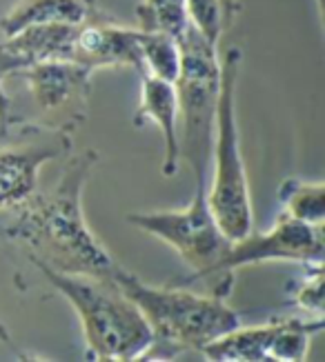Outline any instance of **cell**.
Returning <instances> with one entry per match:
<instances>
[{
    "instance_id": "1",
    "label": "cell",
    "mask_w": 325,
    "mask_h": 362,
    "mask_svg": "<svg viewBox=\"0 0 325 362\" xmlns=\"http://www.w3.org/2000/svg\"><path fill=\"white\" fill-rule=\"evenodd\" d=\"M96 165L98 151H72L47 192L36 189L18 207L5 211L0 233L25 247L36 267L67 276L114 280L120 264L89 229L83 211L85 187Z\"/></svg>"
},
{
    "instance_id": "2",
    "label": "cell",
    "mask_w": 325,
    "mask_h": 362,
    "mask_svg": "<svg viewBox=\"0 0 325 362\" xmlns=\"http://www.w3.org/2000/svg\"><path fill=\"white\" fill-rule=\"evenodd\" d=\"M114 282L141 309L154 334L152 347L143 358L154 351H161L154 356L156 360L178 358L190 351L200 356L205 344L243 325L241 313L232 309L223 296L198 293L176 282L154 287L122 267H118Z\"/></svg>"
},
{
    "instance_id": "3",
    "label": "cell",
    "mask_w": 325,
    "mask_h": 362,
    "mask_svg": "<svg viewBox=\"0 0 325 362\" xmlns=\"http://www.w3.org/2000/svg\"><path fill=\"white\" fill-rule=\"evenodd\" d=\"M45 280L76 311L85 336L87 360L132 362L143 360L154 342V334L130 298L114 280L67 276L36 267Z\"/></svg>"
},
{
    "instance_id": "4",
    "label": "cell",
    "mask_w": 325,
    "mask_h": 362,
    "mask_svg": "<svg viewBox=\"0 0 325 362\" xmlns=\"http://www.w3.org/2000/svg\"><path fill=\"white\" fill-rule=\"evenodd\" d=\"M243 52L232 47L221 62V89L216 105L214 127V174L207 189V204L223 233L239 240L254 229L250 185L241 153L239 122H236V85L241 74Z\"/></svg>"
},
{
    "instance_id": "5",
    "label": "cell",
    "mask_w": 325,
    "mask_h": 362,
    "mask_svg": "<svg viewBox=\"0 0 325 362\" xmlns=\"http://www.w3.org/2000/svg\"><path fill=\"white\" fill-rule=\"evenodd\" d=\"M176 42L181 49V71L174 81L178 114L183 116L181 160L194 171L196 187H207L221 89L219 47L210 45L192 23Z\"/></svg>"
},
{
    "instance_id": "6",
    "label": "cell",
    "mask_w": 325,
    "mask_h": 362,
    "mask_svg": "<svg viewBox=\"0 0 325 362\" xmlns=\"http://www.w3.org/2000/svg\"><path fill=\"white\" fill-rule=\"evenodd\" d=\"M127 223L163 240L192 267V274L176 285L203 282L210 293L227 298L232 291L219 278L221 262L232 247L207 204V187H194L190 204L181 211L127 214Z\"/></svg>"
},
{
    "instance_id": "7",
    "label": "cell",
    "mask_w": 325,
    "mask_h": 362,
    "mask_svg": "<svg viewBox=\"0 0 325 362\" xmlns=\"http://www.w3.org/2000/svg\"><path fill=\"white\" fill-rule=\"evenodd\" d=\"M72 151V132L9 118L0 127V211L25 202L38 189L40 169L56 158H67Z\"/></svg>"
},
{
    "instance_id": "8",
    "label": "cell",
    "mask_w": 325,
    "mask_h": 362,
    "mask_svg": "<svg viewBox=\"0 0 325 362\" xmlns=\"http://www.w3.org/2000/svg\"><path fill=\"white\" fill-rule=\"evenodd\" d=\"M91 76L94 71L72 60H47L11 74L25 83L29 98L34 103V120L52 129H65L76 134L85 122L91 103Z\"/></svg>"
},
{
    "instance_id": "9",
    "label": "cell",
    "mask_w": 325,
    "mask_h": 362,
    "mask_svg": "<svg viewBox=\"0 0 325 362\" xmlns=\"http://www.w3.org/2000/svg\"><path fill=\"white\" fill-rule=\"evenodd\" d=\"M325 231L323 225H307L281 214L270 231H247L243 238L232 240L227 256L221 262L219 278L223 287L234 289V276L243 267L263 262H299L305 267L323 264Z\"/></svg>"
},
{
    "instance_id": "10",
    "label": "cell",
    "mask_w": 325,
    "mask_h": 362,
    "mask_svg": "<svg viewBox=\"0 0 325 362\" xmlns=\"http://www.w3.org/2000/svg\"><path fill=\"white\" fill-rule=\"evenodd\" d=\"M132 124L143 129L145 124H154L163 134L165 156L161 165V174L165 178L176 176L181 165V136H178V100L174 83L161 81L143 74L141 76V103L134 114Z\"/></svg>"
},
{
    "instance_id": "11",
    "label": "cell",
    "mask_w": 325,
    "mask_h": 362,
    "mask_svg": "<svg viewBox=\"0 0 325 362\" xmlns=\"http://www.w3.org/2000/svg\"><path fill=\"white\" fill-rule=\"evenodd\" d=\"M101 13L96 0H18L0 18V31L11 36L36 25H81Z\"/></svg>"
},
{
    "instance_id": "12",
    "label": "cell",
    "mask_w": 325,
    "mask_h": 362,
    "mask_svg": "<svg viewBox=\"0 0 325 362\" xmlns=\"http://www.w3.org/2000/svg\"><path fill=\"white\" fill-rule=\"evenodd\" d=\"M283 214L307 225L325 223V185L321 180L309 182L301 178H285L278 187Z\"/></svg>"
},
{
    "instance_id": "13",
    "label": "cell",
    "mask_w": 325,
    "mask_h": 362,
    "mask_svg": "<svg viewBox=\"0 0 325 362\" xmlns=\"http://www.w3.org/2000/svg\"><path fill=\"white\" fill-rule=\"evenodd\" d=\"M185 7L194 29L214 47L241 13L239 0H185Z\"/></svg>"
},
{
    "instance_id": "14",
    "label": "cell",
    "mask_w": 325,
    "mask_h": 362,
    "mask_svg": "<svg viewBox=\"0 0 325 362\" xmlns=\"http://www.w3.org/2000/svg\"><path fill=\"white\" fill-rule=\"evenodd\" d=\"M138 29L149 34H165L178 40L190 27L185 0H141L136 5Z\"/></svg>"
},
{
    "instance_id": "15",
    "label": "cell",
    "mask_w": 325,
    "mask_h": 362,
    "mask_svg": "<svg viewBox=\"0 0 325 362\" xmlns=\"http://www.w3.org/2000/svg\"><path fill=\"white\" fill-rule=\"evenodd\" d=\"M141 56H143V74L161 78V81L167 83H174L178 78L181 49L174 38H169L165 34L141 31Z\"/></svg>"
},
{
    "instance_id": "16",
    "label": "cell",
    "mask_w": 325,
    "mask_h": 362,
    "mask_svg": "<svg viewBox=\"0 0 325 362\" xmlns=\"http://www.w3.org/2000/svg\"><path fill=\"white\" fill-rule=\"evenodd\" d=\"M292 303L309 316L323 318V264L307 267V276L292 289Z\"/></svg>"
},
{
    "instance_id": "17",
    "label": "cell",
    "mask_w": 325,
    "mask_h": 362,
    "mask_svg": "<svg viewBox=\"0 0 325 362\" xmlns=\"http://www.w3.org/2000/svg\"><path fill=\"white\" fill-rule=\"evenodd\" d=\"M9 112H11V100L7 96L5 87H0V127L9 122Z\"/></svg>"
},
{
    "instance_id": "18",
    "label": "cell",
    "mask_w": 325,
    "mask_h": 362,
    "mask_svg": "<svg viewBox=\"0 0 325 362\" xmlns=\"http://www.w3.org/2000/svg\"><path fill=\"white\" fill-rule=\"evenodd\" d=\"M0 340L3 342H11V336H9V329H7V325L3 322V318H0Z\"/></svg>"
},
{
    "instance_id": "19",
    "label": "cell",
    "mask_w": 325,
    "mask_h": 362,
    "mask_svg": "<svg viewBox=\"0 0 325 362\" xmlns=\"http://www.w3.org/2000/svg\"><path fill=\"white\" fill-rule=\"evenodd\" d=\"M314 3H317V9H319V16H321V18H323V0H314Z\"/></svg>"
}]
</instances>
